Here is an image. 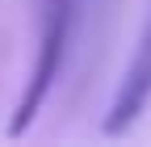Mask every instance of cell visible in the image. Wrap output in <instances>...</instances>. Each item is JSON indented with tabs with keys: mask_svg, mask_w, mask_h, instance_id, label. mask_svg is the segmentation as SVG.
<instances>
[{
	"mask_svg": "<svg viewBox=\"0 0 151 147\" xmlns=\"http://www.w3.org/2000/svg\"><path fill=\"white\" fill-rule=\"evenodd\" d=\"M76 9H80V0H50L46 4L42 34H38V55H34L29 80L21 88V101H17V109H13L9 135L29 130L34 118L42 114L50 88H55V80H59V71H63V59H67V42H71V30H76Z\"/></svg>",
	"mask_w": 151,
	"mask_h": 147,
	"instance_id": "obj_1",
	"label": "cell"
},
{
	"mask_svg": "<svg viewBox=\"0 0 151 147\" xmlns=\"http://www.w3.org/2000/svg\"><path fill=\"white\" fill-rule=\"evenodd\" d=\"M151 101V13H147V25L134 42V55L122 71L118 88L109 97V109H105V135H122L134 126V118L147 109Z\"/></svg>",
	"mask_w": 151,
	"mask_h": 147,
	"instance_id": "obj_2",
	"label": "cell"
}]
</instances>
